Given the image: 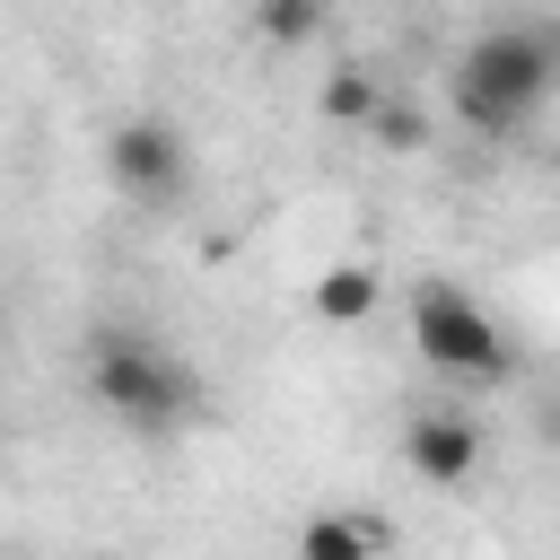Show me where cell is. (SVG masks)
<instances>
[{
    "label": "cell",
    "mask_w": 560,
    "mask_h": 560,
    "mask_svg": "<svg viewBox=\"0 0 560 560\" xmlns=\"http://www.w3.org/2000/svg\"><path fill=\"white\" fill-rule=\"evenodd\" d=\"M551 88H560V44L542 26H490L455 52V114L490 140L516 131Z\"/></svg>",
    "instance_id": "obj_1"
},
{
    "label": "cell",
    "mask_w": 560,
    "mask_h": 560,
    "mask_svg": "<svg viewBox=\"0 0 560 560\" xmlns=\"http://www.w3.org/2000/svg\"><path fill=\"white\" fill-rule=\"evenodd\" d=\"M88 394H96L122 429H140V438H166V429L192 411L184 359L158 350L149 332H96V341H88Z\"/></svg>",
    "instance_id": "obj_2"
},
{
    "label": "cell",
    "mask_w": 560,
    "mask_h": 560,
    "mask_svg": "<svg viewBox=\"0 0 560 560\" xmlns=\"http://www.w3.org/2000/svg\"><path fill=\"white\" fill-rule=\"evenodd\" d=\"M411 341H420V359H429V368H446V376H481V385L516 376L508 332H499V324H490L455 280H420V289H411Z\"/></svg>",
    "instance_id": "obj_3"
},
{
    "label": "cell",
    "mask_w": 560,
    "mask_h": 560,
    "mask_svg": "<svg viewBox=\"0 0 560 560\" xmlns=\"http://www.w3.org/2000/svg\"><path fill=\"white\" fill-rule=\"evenodd\" d=\"M105 175H114V192H122V201H140V210H166V201L184 192V175H192V158H184V131H175V122H158V114H131V122H114V140H105Z\"/></svg>",
    "instance_id": "obj_4"
},
{
    "label": "cell",
    "mask_w": 560,
    "mask_h": 560,
    "mask_svg": "<svg viewBox=\"0 0 560 560\" xmlns=\"http://www.w3.org/2000/svg\"><path fill=\"white\" fill-rule=\"evenodd\" d=\"M402 455H411L420 481L455 490V481H472V464H481V429H472L464 411H420V420L402 429Z\"/></svg>",
    "instance_id": "obj_5"
},
{
    "label": "cell",
    "mask_w": 560,
    "mask_h": 560,
    "mask_svg": "<svg viewBox=\"0 0 560 560\" xmlns=\"http://www.w3.org/2000/svg\"><path fill=\"white\" fill-rule=\"evenodd\" d=\"M368 551H376L368 516H306L298 525V560H368Z\"/></svg>",
    "instance_id": "obj_6"
},
{
    "label": "cell",
    "mask_w": 560,
    "mask_h": 560,
    "mask_svg": "<svg viewBox=\"0 0 560 560\" xmlns=\"http://www.w3.org/2000/svg\"><path fill=\"white\" fill-rule=\"evenodd\" d=\"M315 315H332V324L376 315V271H368V262H332V271L315 280Z\"/></svg>",
    "instance_id": "obj_7"
},
{
    "label": "cell",
    "mask_w": 560,
    "mask_h": 560,
    "mask_svg": "<svg viewBox=\"0 0 560 560\" xmlns=\"http://www.w3.org/2000/svg\"><path fill=\"white\" fill-rule=\"evenodd\" d=\"M376 105H385V96H376V79H368L359 61L324 79V114H332V122H376Z\"/></svg>",
    "instance_id": "obj_8"
},
{
    "label": "cell",
    "mask_w": 560,
    "mask_h": 560,
    "mask_svg": "<svg viewBox=\"0 0 560 560\" xmlns=\"http://www.w3.org/2000/svg\"><path fill=\"white\" fill-rule=\"evenodd\" d=\"M254 35H262V44H306V35H324V9H306V0H262V9H254Z\"/></svg>",
    "instance_id": "obj_9"
},
{
    "label": "cell",
    "mask_w": 560,
    "mask_h": 560,
    "mask_svg": "<svg viewBox=\"0 0 560 560\" xmlns=\"http://www.w3.org/2000/svg\"><path fill=\"white\" fill-rule=\"evenodd\" d=\"M368 131H376L385 149H420V140H429V122H420L411 105H376V122H368Z\"/></svg>",
    "instance_id": "obj_10"
}]
</instances>
